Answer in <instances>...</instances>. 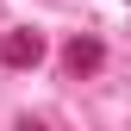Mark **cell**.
<instances>
[{
    "instance_id": "7a4b0ae2",
    "label": "cell",
    "mask_w": 131,
    "mask_h": 131,
    "mask_svg": "<svg viewBox=\"0 0 131 131\" xmlns=\"http://www.w3.org/2000/svg\"><path fill=\"white\" fill-rule=\"evenodd\" d=\"M94 62H100V50H94V44H69V69H75V75L94 69Z\"/></svg>"
},
{
    "instance_id": "6da1fadb",
    "label": "cell",
    "mask_w": 131,
    "mask_h": 131,
    "mask_svg": "<svg viewBox=\"0 0 131 131\" xmlns=\"http://www.w3.org/2000/svg\"><path fill=\"white\" fill-rule=\"evenodd\" d=\"M38 56H44L38 31H13V38H6V62H38Z\"/></svg>"
},
{
    "instance_id": "3957f363",
    "label": "cell",
    "mask_w": 131,
    "mask_h": 131,
    "mask_svg": "<svg viewBox=\"0 0 131 131\" xmlns=\"http://www.w3.org/2000/svg\"><path fill=\"white\" fill-rule=\"evenodd\" d=\"M25 131H38V125H25Z\"/></svg>"
}]
</instances>
